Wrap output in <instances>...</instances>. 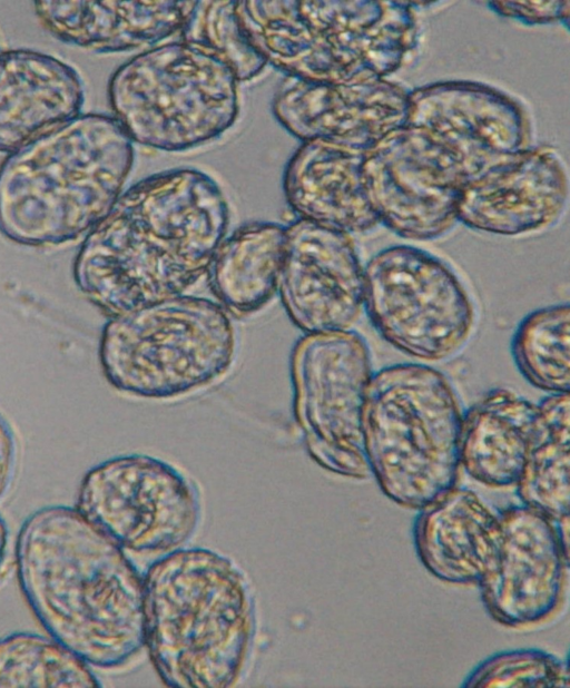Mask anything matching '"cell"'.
Here are the masks:
<instances>
[{
  "instance_id": "obj_18",
  "label": "cell",
  "mask_w": 570,
  "mask_h": 688,
  "mask_svg": "<svg viewBox=\"0 0 570 688\" xmlns=\"http://www.w3.org/2000/svg\"><path fill=\"white\" fill-rule=\"evenodd\" d=\"M33 4L53 37L106 53L148 49L179 35L196 1L38 0Z\"/></svg>"
},
{
  "instance_id": "obj_24",
  "label": "cell",
  "mask_w": 570,
  "mask_h": 688,
  "mask_svg": "<svg viewBox=\"0 0 570 688\" xmlns=\"http://www.w3.org/2000/svg\"><path fill=\"white\" fill-rule=\"evenodd\" d=\"M538 406L539 431L515 485L517 494L522 504L556 525L562 543L569 548V394H550Z\"/></svg>"
},
{
  "instance_id": "obj_23",
  "label": "cell",
  "mask_w": 570,
  "mask_h": 688,
  "mask_svg": "<svg viewBox=\"0 0 570 688\" xmlns=\"http://www.w3.org/2000/svg\"><path fill=\"white\" fill-rule=\"evenodd\" d=\"M286 225L250 222L225 237L208 267L217 302L235 316L262 309L275 295L283 264Z\"/></svg>"
},
{
  "instance_id": "obj_3",
  "label": "cell",
  "mask_w": 570,
  "mask_h": 688,
  "mask_svg": "<svg viewBox=\"0 0 570 688\" xmlns=\"http://www.w3.org/2000/svg\"><path fill=\"white\" fill-rule=\"evenodd\" d=\"M144 641L171 688H227L242 675L255 635L243 572L208 549H176L142 576Z\"/></svg>"
},
{
  "instance_id": "obj_21",
  "label": "cell",
  "mask_w": 570,
  "mask_h": 688,
  "mask_svg": "<svg viewBox=\"0 0 570 688\" xmlns=\"http://www.w3.org/2000/svg\"><path fill=\"white\" fill-rule=\"evenodd\" d=\"M419 510L413 539L423 566L444 582L478 583L495 551L498 513L474 491L458 486Z\"/></svg>"
},
{
  "instance_id": "obj_12",
  "label": "cell",
  "mask_w": 570,
  "mask_h": 688,
  "mask_svg": "<svg viewBox=\"0 0 570 688\" xmlns=\"http://www.w3.org/2000/svg\"><path fill=\"white\" fill-rule=\"evenodd\" d=\"M363 180L379 223L413 240L435 239L458 222L468 176L461 159L425 130L402 126L365 150Z\"/></svg>"
},
{
  "instance_id": "obj_20",
  "label": "cell",
  "mask_w": 570,
  "mask_h": 688,
  "mask_svg": "<svg viewBox=\"0 0 570 688\" xmlns=\"http://www.w3.org/2000/svg\"><path fill=\"white\" fill-rule=\"evenodd\" d=\"M79 73L31 49L0 51V151L13 153L81 114Z\"/></svg>"
},
{
  "instance_id": "obj_10",
  "label": "cell",
  "mask_w": 570,
  "mask_h": 688,
  "mask_svg": "<svg viewBox=\"0 0 570 688\" xmlns=\"http://www.w3.org/2000/svg\"><path fill=\"white\" fill-rule=\"evenodd\" d=\"M293 413L309 456L333 473L364 479L363 410L374 374L354 331L305 334L291 353Z\"/></svg>"
},
{
  "instance_id": "obj_30",
  "label": "cell",
  "mask_w": 570,
  "mask_h": 688,
  "mask_svg": "<svg viewBox=\"0 0 570 688\" xmlns=\"http://www.w3.org/2000/svg\"><path fill=\"white\" fill-rule=\"evenodd\" d=\"M18 464V444L14 433L0 414V501L8 493Z\"/></svg>"
},
{
  "instance_id": "obj_17",
  "label": "cell",
  "mask_w": 570,
  "mask_h": 688,
  "mask_svg": "<svg viewBox=\"0 0 570 688\" xmlns=\"http://www.w3.org/2000/svg\"><path fill=\"white\" fill-rule=\"evenodd\" d=\"M564 165L552 147L538 146L508 155L462 187L458 220L502 236L546 229L561 217L568 202Z\"/></svg>"
},
{
  "instance_id": "obj_1",
  "label": "cell",
  "mask_w": 570,
  "mask_h": 688,
  "mask_svg": "<svg viewBox=\"0 0 570 688\" xmlns=\"http://www.w3.org/2000/svg\"><path fill=\"white\" fill-rule=\"evenodd\" d=\"M229 225L219 185L196 168L151 174L127 188L73 261L79 291L108 318L184 294Z\"/></svg>"
},
{
  "instance_id": "obj_19",
  "label": "cell",
  "mask_w": 570,
  "mask_h": 688,
  "mask_svg": "<svg viewBox=\"0 0 570 688\" xmlns=\"http://www.w3.org/2000/svg\"><path fill=\"white\" fill-rule=\"evenodd\" d=\"M365 150L314 139L304 141L283 174L285 199L296 218L352 234L377 226L365 189Z\"/></svg>"
},
{
  "instance_id": "obj_22",
  "label": "cell",
  "mask_w": 570,
  "mask_h": 688,
  "mask_svg": "<svg viewBox=\"0 0 570 688\" xmlns=\"http://www.w3.org/2000/svg\"><path fill=\"white\" fill-rule=\"evenodd\" d=\"M540 425L538 404L494 389L463 412L461 468L494 488L515 486Z\"/></svg>"
},
{
  "instance_id": "obj_14",
  "label": "cell",
  "mask_w": 570,
  "mask_h": 688,
  "mask_svg": "<svg viewBox=\"0 0 570 688\" xmlns=\"http://www.w3.org/2000/svg\"><path fill=\"white\" fill-rule=\"evenodd\" d=\"M277 292L305 334L351 331L364 311V266L352 235L303 218L286 225Z\"/></svg>"
},
{
  "instance_id": "obj_8",
  "label": "cell",
  "mask_w": 570,
  "mask_h": 688,
  "mask_svg": "<svg viewBox=\"0 0 570 688\" xmlns=\"http://www.w3.org/2000/svg\"><path fill=\"white\" fill-rule=\"evenodd\" d=\"M238 83L217 55L177 39L119 66L110 77L108 98L132 142L181 151L219 138L235 124Z\"/></svg>"
},
{
  "instance_id": "obj_9",
  "label": "cell",
  "mask_w": 570,
  "mask_h": 688,
  "mask_svg": "<svg viewBox=\"0 0 570 688\" xmlns=\"http://www.w3.org/2000/svg\"><path fill=\"white\" fill-rule=\"evenodd\" d=\"M364 309L389 344L425 362L458 353L476 322L473 299L454 269L412 245L389 246L366 263Z\"/></svg>"
},
{
  "instance_id": "obj_11",
  "label": "cell",
  "mask_w": 570,
  "mask_h": 688,
  "mask_svg": "<svg viewBox=\"0 0 570 688\" xmlns=\"http://www.w3.org/2000/svg\"><path fill=\"white\" fill-rule=\"evenodd\" d=\"M76 510L124 550L164 553L179 549L195 532L199 497L171 464L146 454H126L90 468Z\"/></svg>"
},
{
  "instance_id": "obj_27",
  "label": "cell",
  "mask_w": 570,
  "mask_h": 688,
  "mask_svg": "<svg viewBox=\"0 0 570 688\" xmlns=\"http://www.w3.org/2000/svg\"><path fill=\"white\" fill-rule=\"evenodd\" d=\"M235 6V0L196 1L178 39L217 55L240 82L261 75L267 62L243 33Z\"/></svg>"
},
{
  "instance_id": "obj_4",
  "label": "cell",
  "mask_w": 570,
  "mask_h": 688,
  "mask_svg": "<svg viewBox=\"0 0 570 688\" xmlns=\"http://www.w3.org/2000/svg\"><path fill=\"white\" fill-rule=\"evenodd\" d=\"M134 160L114 116L80 114L49 130L0 165V233L26 246L87 235L121 195Z\"/></svg>"
},
{
  "instance_id": "obj_13",
  "label": "cell",
  "mask_w": 570,
  "mask_h": 688,
  "mask_svg": "<svg viewBox=\"0 0 570 688\" xmlns=\"http://www.w3.org/2000/svg\"><path fill=\"white\" fill-rule=\"evenodd\" d=\"M404 125L425 130L452 150L469 179L532 147L531 119L522 102L480 81H438L409 91Z\"/></svg>"
},
{
  "instance_id": "obj_26",
  "label": "cell",
  "mask_w": 570,
  "mask_h": 688,
  "mask_svg": "<svg viewBox=\"0 0 570 688\" xmlns=\"http://www.w3.org/2000/svg\"><path fill=\"white\" fill-rule=\"evenodd\" d=\"M89 665L50 637L16 631L0 638V688H98Z\"/></svg>"
},
{
  "instance_id": "obj_25",
  "label": "cell",
  "mask_w": 570,
  "mask_h": 688,
  "mask_svg": "<svg viewBox=\"0 0 570 688\" xmlns=\"http://www.w3.org/2000/svg\"><path fill=\"white\" fill-rule=\"evenodd\" d=\"M511 354L532 386L550 394H569V304L550 305L524 316L512 336Z\"/></svg>"
},
{
  "instance_id": "obj_29",
  "label": "cell",
  "mask_w": 570,
  "mask_h": 688,
  "mask_svg": "<svg viewBox=\"0 0 570 688\" xmlns=\"http://www.w3.org/2000/svg\"><path fill=\"white\" fill-rule=\"evenodd\" d=\"M489 8L500 16L525 24H551L569 21L568 1H489Z\"/></svg>"
},
{
  "instance_id": "obj_15",
  "label": "cell",
  "mask_w": 570,
  "mask_h": 688,
  "mask_svg": "<svg viewBox=\"0 0 570 688\" xmlns=\"http://www.w3.org/2000/svg\"><path fill=\"white\" fill-rule=\"evenodd\" d=\"M498 518L495 551L478 582L481 599L505 627L539 623L561 603L569 549L556 525L524 504L508 507Z\"/></svg>"
},
{
  "instance_id": "obj_28",
  "label": "cell",
  "mask_w": 570,
  "mask_h": 688,
  "mask_svg": "<svg viewBox=\"0 0 570 688\" xmlns=\"http://www.w3.org/2000/svg\"><path fill=\"white\" fill-rule=\"evenodd\" d=\"M568 661L538 648L493 653L465 677L464 688H568Z\"/></svg>"
},
{
  "instance_id": "obj_5",
  "label": "cell",
  "mask_w": 570,
  "mask_h": 688,
  "mask_svg": "<svg viewBox=\"0 0 570 688\" xmlns=\"http://www.w3.org/2000/svg\"><path fill=\"white\" fill-rule=\"evenodd\" d=\"M235 11L267 63L314 82L385 79L417 46L410 1L237 0Z\"/></svg>"
},
{
  "instance_id": "obj_6",
  "label": "cell",
  "mask_w": 570,
  "mask_h": 688,
  "mask_svg": "<svg viewBox=\"0 0 570 688\" xmlns=\"http://www.w3.org/2000/svg\"><path fill=\"white\" fill-rule=\"evenodd\" d=\"M463 410L448 376L422 363L373 374L363 410L370 472L397 504L422 509L456 486Z\"/></svg>"
},
{
  "instance_id": "obj_2",
  "label": "cell",
  "mask_w": 570,
  "mask_h": 688,
  "mask_svg": "<svg viewBox=\"0 0 570 688\" xmlns=\"http://www.w3.org/2000/svg\"><path fill=\"white\" fill-rule=\"evenodd\" d=\"M14 561L19 589L38 623L87 665L115 669L140 651L142 576L75 507L31 512L19 528Z\"/></svg>"
},
{
  "instance_id": "obj_31",
  "label": "cell",
  "mask_w": 570,
  "mask_h": 688,
  "mask_svg": "<svg viewBox=\"0 0 570 688\" xmlns=\"http://www.w3.org/2000/svg\"><path fill=\"white\" fill-rule=\"evenodd\" d=\"M9 544V530L6 521L0 515V570L4 563Z\"/></svg>"
},
{
  "instance_id": "obj_16",
  "label": "cell",
  "mask_w": 570,
  "mask_h": 688,
  "mask_svg": "<svg viewBox=\"0 0 570 688\" xmlns=\"http://www.w3.org/2000/svg\"><path fill=\"white\" fill-rule=\"evenodd\" d=\"M407 97L403 86L387 79L335 85L285 76L272 110L302 142L320 139L367 150L404 126Z\"/></svg>"
},
{
  "instance_id": "obj_7",
  "label": "cell",
  "mask_w": 570,
  "mask_h": 688,
  "mask_svg": "<svg viewBox=\"0 0 570 688\" xmlns=\"http://www.w3.org/2000/svg\"><path fill=\"white\" fill-rule=\"evenodd\" d=\"M236 352L229 313L217 302L179 294L108 318L98 356L107 382L125 394L167 400L223 377Z\"/></svg>"
}]
</instances>
